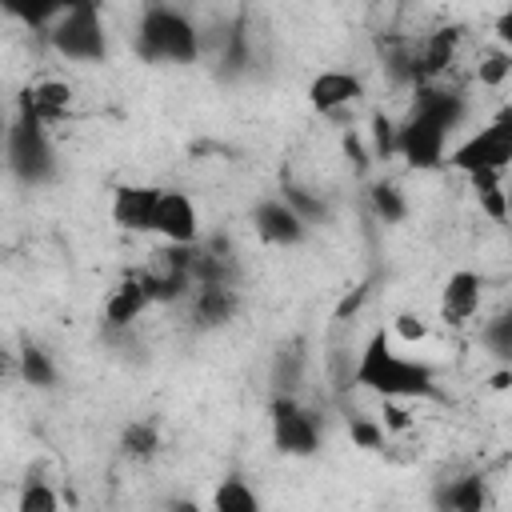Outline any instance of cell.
I'll return each instance as SVG.
<instances>
[{
  "label": "cell",
  "mask_w": 512,
  "mask_h": 512,
  "mask_svg": "<svg viewBox=\"0 0 512 512\" xmlns=\"http://www.w3.org/2000/svg\"><path fill=\"white\" fill-rule=\"evenodd\" d=\"M460 116H464V96L460 92H448L440 84L416 88L412 112L396 124L392 156H400L408 168H420V172L440 168L444 156H448V140L460 128Z\"/></svg>",
  "instance_id": "cell-1"
},
{
  "label": "cell",
  "mask_w": 512,
  "mask_h": 512,
  "mask_svg": "<svg viewBox=\"0 0 512 512\" xmlns=\"http://www.w3.org/2000/svg\"><path fill=\"white\" fill-rule=\"evenodd\" d=\"M356 388L376 392L380 400H436V372L424 360L400 356L388 332H372L356 352Z\"/></svg>",
  "instance_id": "cell-2"
},
{
  "label": "cell",
  "mask_w": 512,
  "mask_h": 512,
  "mask_svg": "<svg viewBox=\"0 0 512 512\" xmlns=\"http://www.w3.org/2000/svg\"><path fill=\"white\" fill-rule=\"evenodd\" d=\"M136 52L148 64H188L200 56V28L172 4H152L136 28Z\"/></svg>",
  "instance_id": "cell-3"
},
{
  "label": "cell",
  "mask_w": 512,
  "mask_h": 512,
  "mask_svg": "<svg viewBox=\"0 0 512 512\" xmlns=\"http://www.w3.org/2000/svg\"><path fill=\"white\" fill-rule=\"evenodd\" d=\"M56 56L72 64H100L108 56V32L96 4H68L56 12V20L44 28Z\"/></svg>",
  "instance_id": "cell-4"
},
{
  "label": "cell",
  "mask_w": 512,
  "mask_h": 512,
  "mask_svg": "<svg viewBox=\"0 0 512 512\" xmlns=\"http://www.w3.org/2000/svg\"><path fill=\"white\" fill-rule=\"evenodd\" d=\"M444 164L456 168V172H464V176H480V172L504 176L508 164H512V116L500 112L492 124L476 128L468 140H460L456 148H448Z\"/></svg>",
  "instance_id": "cell-5"
},
{
  "label": "cell",
  "mask_w": 512,
  "mask_h": 512,
  "mask_svg": "<svg viewBox=\"0 0 512 512\" xmlns=\"http://www.w3.org/2000/svg\"><path fill=\"white\" fill-rule=\"evenodd\" d=\"M4 160H8L12 176L24 180V184H40V180H48L52 168H56L48 128H40V124L16 116V120L8 124V136H4Z\"/></svg>",
  "instance_id": "cell-6"
},
{
  "label": "cell",
  "mask_w": 512,
  "mask_h": 512,
  "mask_svg": "<svg viewBox=\"0 0 512 512\" xmlns=\"http://www.w3.org/2000/svg\"><path fill=\"white\" fill-rule=\"evenodd\" d=\"M272 444L284 456H312L320 448V420L300 404V396H272Z\"/></svg>",
  "instance_id": "cell-7"
},
{
  "label": "cell",
  "mask_w": 512,
  "mask_h": 512,
  "mask_svg": "<svg viewBox=\"0 0 512 512\" xmlns=\"http://www.w3.org/2000/svg\"><path fill=\"white\" fill-rule=\"evenodd\" d=\"M152 236H160V240L172 244V248H192V244L200 240V212H196V204H192L188 192L160 188Z\"/></svg>",
  "instance_id": "cell-8"
},
{
  "label": "cell",
  "mask_w": 512,
  "mask_h": 512,
  "mask_svg": "<svg viewBox=\"0 0 512 512\" xmlns=\"http://www.w3.org/2000/svg\"><path fill=\"white\" fill-rule=\"evenodd\" d=\"M72 100H76V92H72L68 80L44 76V80H36V84H28L20 92V120H32L40 128H52V124H60L68 116Z\"/></svg>",
  "instance_id": "cell-9"
},
{
  "label": "cell",
  "mask_w": 512,
  "mask_h": 512,
  "mask_svg": "<svg viewBox=\"0 0 512 512\" xmlns=\"http://www.w3.org/2000/svg\"><path fill=\"white\" fill-rule=\"evenodd\" d=\"M156 204H160V188L156 184H120L112 192V224L132 232V236H144L152 232V220H156Z\"/></svg>",
  "instance_id": "cell-10"
},
{
  "label": "cell",
  "mask_w": 512,
  "mask_h": 512,
  "mask_svg": "<svg viewBox=\"0 0 512 512\" xmlns=\"http://www.w3.org/2000/svg\"><path fill=\"white\" fill-rule=\"evenodd\" d=\"M360 100H364V80L344 68H328L308 84V104L320 116H340V112L356 108Z\"/></svg>",
  "instance_id": "cell-11"
},
{
  "label": "cell",
  "mask_w": 512,
  "mask_h": 512,
  "mask_svg": "<svg viewBox=\"0 0 512 512\" xmlns=\"http://www.w3.org/2000/svg\"><path fill=\"white\" fill-rule=\"evenodd\" d=\"M480 304H484V276L472 268H456L440 288V320L460 328V324L476 320Z\"/></svg>",
  "instance_id": "cell-12"
},
{
  "label": "cell",
  "mask_w": 512,
  "mask_h": 512,
  "mask_svg": "<svg viewBox=\"0 0 512 512\" xmlns=\"http://www.w3.org/2000/svg\"><path fill=\"white\" fill-rule=\"evenodd\" d=\"M252 224H256V236H260L264 244H272V248H292V244H300V240L308 236V224H304L280 196L260 200L256 212H252Z\"/></svg>",
  "instance_id": "cell-13"
},
{
  "label": "cell",
  "mask_w": 512,
  "mask_h": 512,
  "mask_svg": "<svg viewBox=\"0 0 512 512\" xmlns=\"http://www.w3.org/2000/svg\"><path fill=\"white\" fill-rule=\"evenodd\" d=\"M184 300H188V316L196 328H220L236 320L240 312V292L232 284H196Z\"/></svg>",
  "instance_id": "cell-14"
},
{
  "label": "cell",
  "mask_w": 512,
  "mask_h": 512,
  "mask_svg": "<svg viewBox=\"0 0 512 512\" xmlns=\"http://www.w3.org/2000/svg\"><path fill=\"white\" fill-rule=\"evenodd\" d=\"M440 512H492V488L484 472H464L456 480H444L436 488Z\"/></svg>",
  "instance_id": "cell-15"
},
{
  "label": "cell",
  "mask_w": 512,
  "mask_h": 512,
  "mask_svg": "<svg viewBox=\"0 0 512 512\" xmlns=\"http://www.w3.org/2000/svg\"><path fill=\"white\" fill-rule=\"evenodd\" d=\"M148 308H152L148 292H144L140 280L128 272V276L108 292V300H104V324H108V328H132Z\"/></svg>",
  "instance_id": "cell-16"
},
{
  "label": "cell",
  "mask_w": 512,
  "mask_h": 512,
  "mask_svg": "<svg viewBox=\"0 0 512 512\" xmlns=\"http://www.w3.org/2000/svg\"><path fill=\"white\" fill-rule=\"evenodd\" d=\"M304 368H308L304 340H288V344L276 352V360H272V388H276V396H300Z\"/></svg>",
  "instance_id": "cell-17"
},
{
  "label": "cell",
  "mask_w": 512,
  "mask_h": 512,
  "mask_svg": "<svg viewBox=\"0 0 512 512\" xmlns=\"http://www.w3.org/2000/svg\"><path fill=\"white\" fill-rule=\"evenodd\" d=\"M208 512H260V496L244 476H224L212 488V508Z\"/></svg>",
  "instance_id": "cell-18"
},
{
  "label": "cell",
  "mask_w": 512,
  "mask_h": 512,
  "mask_svg": "<svg viewBox=\"0 0 512 512\" xmlns=\"http://www.w3.org/2000/svg\"><path fill=\"white\" fill-rule=\"evenodd\" d=\"M20 380L32 384V388H52L56 384V364H52L48 348H40V344L20 348Z\"/></svg>",
  "instance_id": "cell-19"
},
{
  "label": "cell",
  "mask_w": 512,
  "mask_h": 512,
  "mask_svg": "<svg viewBox=\"0 0 512 512\" xmlns=\"http://www.w3.org/2000/svg\"><path fill=\"white\" fill-rule=\"evenodd\" d=\"M468 180H472V188H476V196H480V208H484L496 224H504V220H508L504 176H496V172H480V176H468Z\"/></svg>",
  "instance_id": "cell-20"
},
{
  "label": "cell",
  "mask_w": 512,
  "mask_h": 512,
  "mask_svg": "<svg viewBox=\"0 0 512 512\" xmlns=\"http://www.w3.org/2000/svg\"><path fill=\"white\" fill-rule=\"evenodd\" d=\"M368 200H372V212H376L384 224H400V220L408 216V200H404L400 184H392V180H376V184L368 188Z\"/></svg>",
  "instance_id": "cell-21"
},
{
  "label": "cell",
  "mask_w": 512,
  "mask_h": 512,
  "mask_svg": "<svg viewBox=\"0 0 512 512\" xmlns=\"http://www.w3.org/2000/svg\"><path fill=\"white\" fill-rule=\"evenodd\" d=\"M120 444H124V452H128L132 460H152V456L160 452V428H156L152 420H132V424L124 428Z\"/></svg>",
  "instance_id": "cell-22"
},
{
  "label": "cell",
  "mask_w": 512,
  "mask_h": 512,
  "mask_svg": "<svg viewBox=\"0 0 512 512\" xmlns=\"http://www.w3.org/2000/svg\"><path fill=\"white\" fill-rule=\"evenodd\" d=\"M16 512H60V492L48 480L28 476L20 496H16Z\"/></svg>",
  "instance_id": "cell-23"
},
{
  "label": "cell",
  "mask_w": 512,
  "mask_h": 512,
  "mask_svg": "<svg viewBox=\"0 0 512 512\" xmlns=\"http://www.w3.org/2000/svg\"><path fill=\"white\" fill-rule=\"evenodd\" d=\"M376 424L384 428V436H408V432L416 428V412H412V400H380Z\"/></svg>",
  "instance_id": "cell-24"
},
{
  "label": "cell",
  "mask_w": 512,
  "mask_h": 512,
  "mask_svg": "<svg viewBox=\"0 0 512 512\" xmlns=\"http://www.w3.org/2000/svg\"><path fill=\"white\" fill-rule=\"evenodd\" d=\"M388 340H392L396 348H416V344L428 340V320H424L420 312H400V316L392 320V328H388Z\"/></svg>",
  "instance_id": "cell-25"
},
{
  "label": "cell",
  "mask_w": 512,
  "mask_h": 512,
  "mask_svg": "<svg viewBox=\"0 0 512 512\" xmlns=\"http://www.w3.org/2000/svg\"><path fill=\"white\" fill-rule=\"evenodd\" d=\"M508 76H512V52H508V48H492V52L480 60V68H476V80H480L484 88H500Z\"/></svg>",
  "instance_id": "cell-26"
},
{
  "label": "cell",
  "mask_w": 512,
  "mask_h": 512,
  "mask_svg": "<svg viewBox=\"0 0 512 512\" xmlns=\"http://www.w3.org/2000/svg\"><path fill=\"white\" fill-rule=\"evenodd\" d=\"M480 340H484V344H488V352L508 368V352H512V320H508V316L488 320V324H484V332H480Z\"/></svg>",
  "instance_id": "cell-27"
},
{
  "label": "cell",
  "mask_w": 512,
  "mask_h": 512,
  "mask_svg": "<svg viewBox=\"0 0 512 512\" xmlns=\"http://www.w3.org/2000/svg\"><path fill=\"white\" fill-rule=\"evenodd\" d=\"M348 436H352L356 448H368V452H380L388 444V436L376 424V416H348Z\"/></svg>",
  "instance_id": "cell-28"
},
{
  "label": "cell",
  "mask_w": 512,
  "mask_h": 512,
  "mask_svg": "<svg viewBox=\"0 0 512 512\" xmlns=\"http://www.w3.org/2000/svg\"><path fill=\"white\" fill-rule=\"evenodd\" d=\"M280 200H284V204H288V208H292V212H296L304 224H308V220H320V216L328 212V208H324V200H316L308 188H296V184H284Z\"/></svg>",
  "instance_id": "cell-29"
},
{
  "label": "cell",
  "mask_w": 512,
  "mask_h": 512,
  "mask_svg": "<svg viewBox=\"0 0 512 512\" xmlns=\"http://www.w3.org/2000/svg\"><path fill=\"white\" fill-rule=\"evenodd\" d=\"M372 140H376V156L388 160L392 156V144H396V124L388 116H376L372 120Z\"/></svg>",
  "instance_id": "cell-30"
},
{
  "label": "cell",
  "mask_w": 512,
  "mask_h": 512,
  "mask_svg": "<svg viewBox=\"0 0 512 512\" xmlns=\"http://www.w3.org/2000/svg\"><path fill=\"white\" fill-rule=\"evenodd\" d=\"M12 380H20V352L0 344V384H12Z\"/></svg>",
  "instance_id": "cell-31"
},
{
  "label": "cell",
  "mask_w": 512,
  "mask_h": 512,
  "mask_svg": "<svg viewBox=\"0 0 512 512\" xmlns=\"http://www.w3.org/2000/svg\"><path fill=\"white\" fill-rule=\"evenodd\" d=\"M168 512H204V508H200L196 500H172V504H168Z\"/></svg>",
  "instance_id": "cell-32"
},
{
  "label": "cell",
  "mask_w": 512,
  "mask_h": 512,
  "mask_svg": "<svg viewBox=\"0 0 512 512\" xmlns=\"http://www.w3.org/2000/svg\"><path fill=\"white\" fill-rule=\"evenodd\" d=\"M4 136H8V120L0 116V148H4Z\"/></svg>",
  "instance_id": "cell-33"
}]
</instances>
